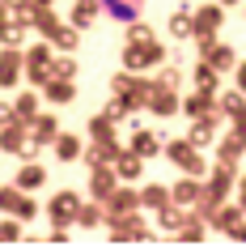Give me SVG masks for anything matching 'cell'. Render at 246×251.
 Instances as JSON below:
<instances>
[{"label": "cell", "mask_w": 246, "mask_h": 251, "mask_svg": "<svg viewBox=\"0 0 246 251\" xmlns=\"http://www.w3.org/2000/svg\"><path fill=\"white\" fill-rule=\"evenodd\" d=\"M102 209H106V226H111V222H123V217H136V213H140V192L119 179V187L102 200Z\"/></svg>", "instance_id": "obj_1"}, {"label": "cell", "mask_w": 246, "mask_h": 251, "mask_svg": "<svg viewBox=\"0 0 246 251\" xmlns=\"http://www.w3.org/2000/svg\"><path fill=\"white\" fill-rule=\"evenodd\" d=\"M161 153H166L174 166H182L187 175H204V153H200L187 136H182V141H166V145H161Z\"/></svg>", "instance_id": "obj_2"}, {"label": "cell", "mask_w": 246, "mask_h": 251, "mask_svg": "<svg viewBox=\"0 0 246 251\" xmlns=\"http://www.w3.org/2000/svg\"><path fill=\"white\" fill-rule=\"evenodd\" d=\"M157 64H166V47H157V39L144 43V47H123V68H132V73L157 68Z\"/></svg>", "instance_id": "obj_3"}, {"label": "cell", "mask_w": 246, "mask_h": 251, "mask_svg": "<svg viewBox=\"0 0 246 251\" xmlns=\"http://www.w3.org/2000/svg\"><path fill=\"white\" fill-rule=\"evenodd\" d=\"M22 68H26V77L34 81V85H47V77H51V47L43 43V47H30L26 55H22Z\"/></svg>", "instance_id": "obj_4"}, {"label": "cell", "mask_w": 246, "mask_h": 251, "mask_svg": "<svg viewBox=\"0 0 246 251\" xmlns=\"http://www.w3.org/2000/svg\"><path fill=\"white\" fill-rule=\"evenodd\" d=\"M229 187H233V166H229V162H217V166H212V179H208V187H204V200L225 204Z\"/></svg>", "instance_id": "obj_5"}, {"label": "cell", "mask_w": 246, "mask_h": 251, "mask_svg": "<svg viewBox=\"0 0 246 251\" xmlns=\"http://www.w3.org/2000/svg\"><path fill=\"white\" fill-rule=\"evenodd\" d=\"M77 209H81L77 192H55L51 204H47V217H51L55 226H68V222H77Z\"/></svg>", "instance_id": "obj_6"}, {"label": "cell", "mask_w": 246, "mask_h": 251, "mask_svg": "<svg viewBox=\"0 0 246 251\" xmlns=\"http://www.w3.org/2000/svg\"><path fill=\"white\" fill-rule=\"evenodd\" d=\"M221 22H225V4H204L200 13H191V39H200V34H217Z\"/></svg>", "instance_id": "obj_7"}, {"label": "cell", "mask_w": 246, "mask_h": 251, "mask_svg": "<svg viewBox=\"0 0 246 251\" xmlns=\"http://www.w3.org/2000/svg\"><path fill=\"white\" fill-rule=\"evenodd\" d=\"M149 111H153V115H161V119H170L174 115V111H182V102H179V94L170 90V85H153V94H149Z\"/></svg>", "instance_id": "obj_8"}, {"label": "cell", "mask_w": 246, "mask_h": 251, "mask_svg": "<svg viewBox=\"0 0 246 251\" xmlns=\"http://www.w3.org/2000/svg\"><path fill=\"white\" fill-rule=\"evenodd\" d=\"M182 111L191 119H221V102H217V94H200L195 90L187 102H182Z\"/></svg>", "instance_id": "obj_9"}, {"label": "cell", "mask_w": 246, "mask_h": 251, "mask_svg": "<svg viewBox=\"0 0 246 251\" xmlns=\"http://www.w3.org/2000/svg\"><path fill=\"white\" fill-rule=\"evenodd\" d=\"M200 196H204V183H200V175H182L179 183L170 187V200H174V204H182V209H191Z\"/></svg>", "instance_id": "obj_10"}, {"label": "cell", "mask_w": 246, "mask_h": 251, "mask_svg": "<svg viewBox=\"0 0 246 251\" xmlns=\"http://www.w3.org/2000/svg\"><path fill=\"white\" fill-rule=\"evenodd\" d=\"M115 187H119V175H115V166H111V162L93 166V175H89V192H93V200H106Z\"/></svg>", "instance_id": "obj_11"}, {"label": "cell", "mask_w": 246, "mask_h": 251, "mask_svg": "<svg viewBox=\"0 0 246 251\" xmlns=\"http://www.w3.org/2000/svg\"><path fill=\"white\" fill-rule=\"evenodd\" d=\"M221 115L229 119L238 132H246V94L242 90H229L225 98H221Z\"/></svg>", "instance_id": "obj_12"}, {"label": "cell", "mask_w": 246, "mask_h": 251, "mask_svg": "<svg viewBox=\"0 0 246 251\" xmlns=\"http://www.w3.org/2000/svg\"><path fill=\"white\" fill-rule=\"evenodd\" d=\"M43 98L47 102H55V106H68L72 98H77V85L68 77H47V85H43Z\"/></svg>", "instance_id": "obj_13"}, {"label": "cell", "mask_w": 246, "mask_h": 251, "mask_svg": "<svg viewBox=\"0 0 246 251\" xmlns=\"http://www.w3.org/2000/svg\"><path fill=\"white\" fill-rule=\"evenodd\" d=\"M242 217H246L242 204H217V213H212V226H217L221 234H229V238H233V230L242 226Z\"/></svg>", "instance_id": "obj_14"}, {"label": "cell", "mask_w": 246, "mask_h": 251, "mask_svg": "<svg viewBox=\"0 0 246 251\" xmlns=\"http://www.w3.org/2000/svg\"><path fill=\"white\" fill-rule=\"evenodd\" d=\"M200 60H204V64H212L217 73H233V64H238V55H233L229 43H212V47H208Z\"/></svg>", "instance_id": "obj_15"}, {"label": "cell", "mask_w": 246, "mask_h": 251, "mask_svg": "<svg viewBox=\"0 0 246 251\" xmlns=\"http://www.w3.org/2000/svg\"><path fill=\"white\" fill-rule=\"evenodd\" d=\"M144 171V158L140 153H132V149H119V158H115V175L123 179V183H136Z\"/></svg>", "instance_id": "obj_16"}, {"label": "cell", "mask_w": 246, "mask_h": 251, "mask_svg": "<svg viewBox=\"0 0 246 251\" xmlns=\"http://www.w3.org/2000/svg\"><path fill=\"white\" fill-rule=\"evenodd\" d=\"M26 17H30V26L39 30V34H47V39H51V30L60 26V17H55V9H51V4H30V9H26Z\"/></svg>", "instance_id": "obj_17"}, {"label": "cell", "mask_w": 246, "mask_h": 251, "mask_svg": "<svg viewBox=\"0 0 246 251\" xmlns=\"http://www.w3.org/2000/svg\"><path fill=\"white\" fill-rule=\"evenodd\" d=\"M102 9L115 17V22H123V26H128V22H136V17H140L144 0H102Z\"/></svg>", "instance_id": "obj_18"}, {"label": "cell", "mask_w": 246, "mask_h": 251, "mask_svg": "<svg viewBox=\"0 0 246 251\" xmlns=\"http://www.w3.org/2000/svg\"><path fill=\"white\" fill-rule=\"evenodd\" d=\"M30 132H34V145H51L55 136H60V124H55V115H34L30 119Z\"/></svg>", "instance_id": "obj_19"}, {"label": "cell", "mask_w": 246, "mask_h": 251, "mask_svg": "<svg viewBox=\"0 0 246 251\" xmlns=\"http://www.w3.org/2000/svg\"><path fill=\"white\" fill-rule=\"evenodd\" d=\"M246 153V132H238L233 128L225 141H221V153H217V162H229V166H238V158Z\"/></svg>", "instance_id": "obj_20"}, {"label": "cell", "mask_w": 246, "mask_h": 251, "mask_svg": "<svg viewBox=\"0 0 246 251\" xmlns=\"http://www.w3.org/2000/svg\"><path fill=\"white\" fill-rule=\"evenodd\" d=\"M17 77H22V55L13 47H4L0 51V85H17Z\"/></svg>", "instance_id": "obj_21"}, {"label": "cell", "mask_w": 246, "mask_h": 251, "mask_svg": "<svg viewBox=\"0 0 246 251\" xmlns=\"http://www.w3.org/2000/svg\"><path fill=\"white\" fill-rule=\"evenodd\" d=\"M102 13V0H77V9H72V26L77 30H89Z\"/></svg>", "instance_id": "obj_22"}, {"label": "cell", "mask_w": 246, "mask_h": 251, "mask_svg": "<svg viewBox=\"0 0 246 251\" xmlns=\"http://www.w3.org/2000/svg\"><path fill=\"white\" fill-rule=\"evenodd\" d=\"M51 145H55V158H60V162H77L81 149H85V145H81V136H72V132H60Z\"/></svg>", "instance_id": "obj_23"}, {"label": "cell", "mask_w": 246, "mask_h": 251, "mask_svg": "<svg viewBox=\"0 0 246 251\" xmlns=\"http://www.w3.org/2000/svg\"><path fill=\"white\" fill-rule=\"evenodd\" d=\"M0 149H9V153H22L26 149V124L17 119L9 128H0Z\"/></svg>", "instance_id": "obj_24"}, {"label": "cell", "mask_w": 246, "mask_h": 251, "mask_svg": "<svg viewBox=\"0 0 246 251\" xmlns=\"http://www.w3.org/2000/svg\"><path fill=\"white\" fill-rule=\"evenodd\" d=\"M187 141H191L195 149L212 145V141H217V119H195V124H191V132H187Z\"/></svg>", "instance_id": "obj_25"}, {"label": "cell", "mask_w": 246, "mask_h": 251, "mask_svg": "<svg viewBox=\"0 0 246 251\" xmlns=\"http://www.w3.org/2000/svg\"><path fill=\"white\" fill-rule=\"evenodd\" d=\"M43 183H47V171H43L39 162H30V166L17 171V187H22V192H39Z\"/></svg>", "instance_id": "obj_26"}, {"label": "cell", "mask_w": 246, "mask_h": 251, "mask_svg": "<svg viewBox=\"0 0 246 251\" xmlns=\"http://www.w3.org/2000/svg\"><path fill=\"white\" fill-rule=\"evenodd\" d=\"M161 145H166V141H161L157 132H136L128 149H132V153H140V158H153V153H161Z\"/></svg>", "instance_id": "obj_27"}, {"label": "cell", "mask_w": 246, "mask_h": 251, "mask_svg": "<svg viewBox=\"0 0 246 251\" xmlns=\"http://www.w3.org/2000/svg\"><path fill=\"white\" fill-rule=\"evenodd\" d=\"M161 204H170V187H161V183H149V187L140 192V209L157 213Z\"/></svg>", "instance_id": "obj_28"}, {"label": "cell", "mask_w": 246, "mask_h": 251, "mask_svg": "<svg viewBox=\"0 0 246 251\" xmlns=\"http://www.w3.org/2000/svg\"><path fill=\"white\" fill-rule=\"evenodd\" d=\"M217 81H221V73L212 64H204V60L195 64V90L200 94H217Z\"/></svg>", "instance_id": "obj_29"}, {"label": "cell", "mask_w": 246, "mask_h": 251, "mask_svg": "<svg viewBox=\"0 0 246 251\" xmlns=\"http://www.w3.org/2000/svg\"><path fill=\"white\" fill-rule=\"evenodd\" d=\"M77 222L85 226V230H98V226L106 222V209H102V200H93V204H81V209H77Z\"/></svg>", "instance_id": "obj_30"}, {"label": "cell", "mask_w": 246, "mask_h": 251, "mask_svg": "<svg viewBox=\"0 0 246 251\" xmlns=\"http://www.w3.org/2000/svg\"><path fill=\"white\" fill-rule=\"evenodd\" d=\"M77 43H81V30L77 26H64V22H60V26L51 30V47H60V51H72Z\"/></svg>", "instance_id": "obj_31"}, {"label": "cell", "mask_w": 246, "mask_h": 251, "mask_svg": "<svg viewBox=\"0 0 246 251\" xmlns=\"http://www.w3.org/2000/svg\"><path fill=\"white\" fill-rule=\"evenodd\" d=\"M153 39H157V34H153L149 22H140V17L128 22V47H144V43H153Z\"/></svg>", "instance_id": "obj_32"}, {"label": "cell", "mask_w": 246, "mask_h": 251, "mask_svg": "<svg viewBox=\"0 0 246 251\" xmlns=\"http://www.w3.org/2000/svg\"><path fill=\"white\" fill-rule=\"evenodd\" d=\"M89 136H93V141H106V136H115V119L106 115V111H98V115L89 119Z\"/></svg>", "instance_id": "obj_33"}, {"label": "cell", "mask_w": 246, "mask_h": 251, "mask_svg": "<svg viewBox=\"0 0 246 251\" xmlns=\"http://www.w3.org/2000/svg\"><path fill=\"white\" fill-rule=\"evenodd\" d=\"M170 34H174V39H191V9L170 13Z\"/></svg>", "instance_id": "obj_34"}, {"label": "cell", "mask_w": 246, "mask_h": 251, "mask_svg": "<svg viewBox=\"0 0 246 251\" xmlns=\"http://www.w3.org/2000/svg\"><path fill=\"white\" fill-rule=\"evenodd\" d=\"M51 77H77V60H72V51H64V55H51Z\"/></svg>", "instance_id": "obj_35"}, {"label": "cell", "mask_w": 246, "mask_h": 251, "mask_svg": "<svg viewBox=\"0 0 246 251\" xmlns=\"http://www.w3.org/2000/svg\"><path fill=\"white\" fill-rule=\"evenodd\" d=\"M13 106H17V119H22V124H30V119L39 115V94H22Z\"/></svg>", "instance_id": "obj_36"}, {"label": "cell", "mask_w": 246, "mask_h": 251, "mask_svg": "<svg viewBox=\"0 0 246 251\" xmlns=\"http://www.w3.org/2000/svg\"><path fill=\"white\" fill-rule=\"evenodd\" d=\"M106 115H111V119H123V115H136V102H132L128 94H115V102L106 106Z\"/></svg>", "instance_id": "obj_37"}, {"label": "cell", "mask_w": 246, "mask_h": 251, "mask_svg": "<svg viewBox=\"0 0 246 251\" xmlns=\"http://www.w3.org/2000/svg\"><path fill=\"white\" fill-rule=\"evenodd\" d=\"M22 187H0V209L4 213H17V204H22Z\"/></svg>", "instance_id": "obj_38"}, {"label": "cell", "mask_w": 246, "mask_h": 251, "mask_svg": "<svg viewBox=\"0 0 246 251\" xmlns=\"http://www.w3.org/2000/svg\"><path fill=\"white\" fill-rule=\"evenodd\" d=\"M179 81H182V73H179V68H174V64H161V73L153 77V85H170V90H174Z\"/></svg>", "instance_id": "obj_39"}, {"label": "cell", "mask_w": 246, "mask_h": 251, "mask_svg": "<svg viewBox=\"0 0 246 251\" xmlns=\"http://www.w3.org/2000/svg\"><path fill=\"white\" fill-rule=\"evenodd\" d=\"M13 217H17V222H30V217H39V204H34V200H22Z\"/></svg>", "instance_id": "obj_40"}, {"label": "cell", "mask_w": 246, "mask_h": 251, "mask_svg": "<svg viewBox=\"0 0 246 251\" xmlns=\"http://www.w3.org/2000/svg\"><path fill=\"white\" fill-rule=\"evenodd\" d=\"M9 124H17V106H4V102H0V128H9Z\"/></svg>", "instance_id": "obj_41"}, {"label": "cell", "mask_w": 246, "mask_h": 251, "mask_svg": "<svg viewBox=\"0 0 246 251\" xmlns=\"http://www.w3.org/2000/svg\"><path fill=\"white\" fill-rule=\"evenodd\" d=\"M4 9H9V13H26L30 0H4Z\"/></svg>", "instance_id": "obj_42"}, {"label": "cell", "mask_w": 246, "mask_h": 251, "mask_svg": "<svg viewBox=\"0 0 246 251\" xmlns=\"http://www.w3.org/2000/svg\"><path fill=\"white\" fill-rule=\"evenodd\" d=\"M17 234H22V230H17V222H4V226H0V238H17Z\"/></svg>", "instance_id": "obj_43"}, {"label": "cell", "mask_w": 246, "mask_h": 251, "mask_svg": "<svg viewBox=\"0 0 246 251\" xmlns=\"http://www.w3.org/2000/svg\"><path fill=\"white\" fill-rule=\"evenodd\" d=\"M233 68H238V90L246 94V64H233Z\"/></svg>", "instance_id": "obj_44"}, {"label": "cell", "mask_w": 246, "mask_h": 251, "mask_svg": "<svg viewBox=\"0 0 246 251\" xmlns=\"http://www.w3.org/2000/svg\"><path fill=\"white\" fill-rule=\"evenodd\" d=\"M238 204L246 209V183H238Z\"/></svg>", "instance_id": "obj_45"}, {"label": "cell", "mask_w": 246, "mask_h": 251, "mask_svg": "<svg viewBox=\"0 0 246 251\" xmlns=\"http://www.w3.org/2000/svg\"><path fill=\"white\" fill-rule=\"evenodd\" d=\"M4 22H9V9H4V0H0V30H4Z\"/></svg>", "instance_id": "obj_46"}, {"label": "cell", "mask_w": 246, "mask_h": 251, "mask_svg": "<svg viewBox=\"0 0 246 251\" xmlns=\"http://www.w3.org/2000/svg\"><path fill=\"white\" fill-rule=\"evenodd\" d=\"M233 238H242V243H246V226H238V230H233Z\"/></svg>", "instance_id": "obj_47"}, {"label": "cell", "mask_w": 246, "mask_h": 251, "mask_svg": "<svg viewBox=\"0 0 246 251\" xmlns=\"http://www.w3.org/2000/svg\"><path fill=\"white\" fill-rule=\"evenodd\" d=\"M30 4H55V0H30Z\"/></svg>", "instance_id": "obj_48"}, {"label": "cell", "mask_w": 246, "mask_h": 251, "mask_svg": "<svg viewBox=\"0 0 246 251\" xmlns=\"http://www.w3.org/2000/svg\"><path fill=\"white\" fill-rule=\"evenodd\" d=\"M221 4H238V0H221Z\"/></svg>", "instance_id": "obj_49"}, {"label": "cell", "mask_w": 246, "mask_h": 251, "mask_svg": "<svg viewBox=\"0 0 246 251\" xmlns=\"http://www.w3.org/2000/svg\"><path fill=\"white\" fill-rule=\"evenodd\" d=\"M242 183H246V175H242Z\"/></svg>", "instance_id": "obj_50"}]
</instances>
